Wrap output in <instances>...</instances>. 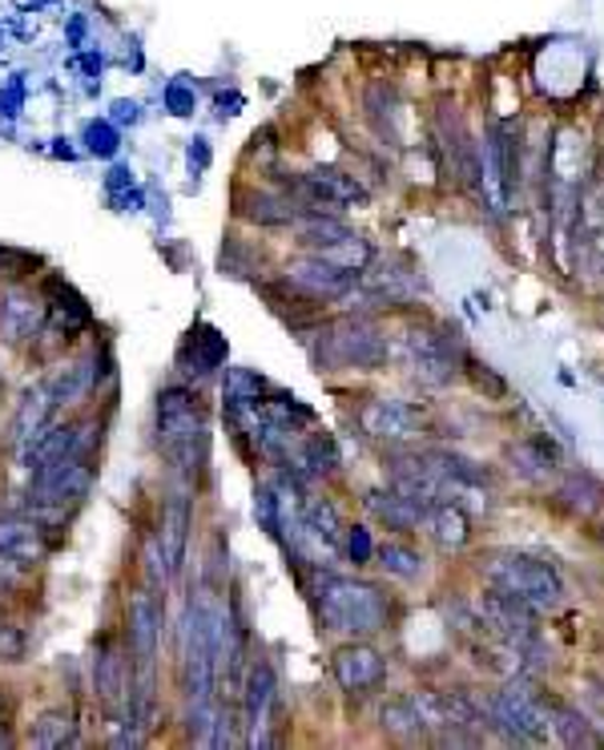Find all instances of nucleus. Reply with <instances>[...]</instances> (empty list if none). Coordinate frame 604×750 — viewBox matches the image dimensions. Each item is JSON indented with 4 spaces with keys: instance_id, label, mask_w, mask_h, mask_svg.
<instances>
[{
    "instance_id": "2",
    "label": "nucleus",
    "mask_w": 604,
    "mask_h": 750,
    "mask_svg": "<svg viewBox=\"0 0 604 750\" xmlns=\"http://www.w3.org/2000/svg\"><path fill=\"white\" fill-rule=\"evenodd\" d=\"M323 621L339 633H375L387 621V606L379 598V589L355 586V581H331L323 589Z\"/></svg>"
},
{
    "instance_id": "20",
    "label": "nucleus",
    "mask_w": 604,
    "mask_h": 750,
    "mask_svg": "<svg viewBox=\"0 0 604 750\" xmlns=\"http://www.w3.org/2000/svg\"><path fill=\"white\" fill-rule=\"evenodd\" d=\"M601 541H604V521H601Z\"/></svg>"
},
{
    "instance_id": "7",
    "label": "nucleus",
    "mask_w": 604,
    "mask_h": 750,
    "mask_svg": "<svg viewBox=\"0 0 604 750\" xmlns=\"http://www.w3.org/2000/svg\"><path fill=\"white\" fill-rule=\"evenodd\" d=\"M383 674H387V666H383V658H379L375 650H368V646H346V650H339L335 678L346 686V690H368V686H379L383 682Z\"/></svg>"
},
{
    "instance_id": "5",
    "label": "nucleus",
    "mask_w": 604,
    "mask_h": 750,
    "mask_svg": "<svg viewBox=\"0 0 604 750\" xmlns=\"http://www.w3.org/2000/svg\"><path fill=\"white\" fill-rule=\"evenodd\" d=\"M407 351H411V363H415V371H420L427 383H447L455 376V359H460V348H455L452 336H443V331H411Z\"/></svg>"
},
{
    "instance_id": "16",
    "label": "nucleus",
    "mask_w": 604,
    "mask_h": 750,
    "mask_svg": "<svg viewBox=\"0 0 604 750\" xmlns=\"http://www.w3.org/2000/svg\"><path fill=\"white\" fill-rule=\"evenodd\" d=\"M467 537H472V529H467L464 512L452 509V504L435 509V541H440L443 549H460V544H467Z\"/></svg>"
},
{
    "instance_id": "10",
    "label": "nucleus",
    "mask_w": 604,
    "mask_h": 750,
    "mask_svg": "<svg viewBox=\"0 0 604 750\" xmlns=\"http://www.w3.org/2000/svg\"><path fill=\"white\" fill-rule=\"evenodd\" d=\"M294 279L314 294H339L351 287L355 271H346V267H339V262L331 259H311V262H302V267H294Z\"/></svg>"
},
{
    "instance_id": "9",
    "label": "nucleus",
    "mask_w": 604,
    "mask_h": 750,
    "mask_svg": "<svg viewBox=\"0 0 604 750\" xmlns=\"http://www.w3.org/2000/svg\"><path fill=\"white\" fill-rule=\"evenodd\" d=\"M363 428L371 436H391V440H403V436L415 432V412L403 408L395 400H375L363 408Z\"/></svg>"
},
{
    "instance_id": "4",
    "label": "nucleus",
    "mask_w": 604,
    "mask_h": 750,
    "mask_svg": "<svg viewBox=\"0 0 604 750\" xmlns=\"http://www.w3.org/2000/svg\"><path fill=\"white\" fill-rule=\"evenodd\" d=\"M89 489V464H81L77 457H57L49 464H41L33 484L37 504H66V500H81Z\"/></svg>"
},
{
    "instance_id": "1",
    "label": "nucleus",
    "mask_w": 604,
    "mask_h": 750,
    "mask_svg": "<svg viewBox=\"0 0 604 750\" xmlns=\"http://www.w3.org/2000/svg\"><path fill=\"white\" fill-rule=\"evenodd\" d=\"M484 577L496 589H504V593H512L516 601H524L528 609H536V613L540 609H556L564 598L561 573L528 553H492L484 561Z\"/></svg>"
},
{
    "instance_id": "17",
    "label": "nucleus",
    "mask_w": 604,
    "mask_h": 750,
    "mask_svg": "<svg viewBox=\"0 0 604 750\" xmlns=\"http://www.w3.org/2000/svg\"><path fill=\"white\" fill-rule=\"evenodd\" d=\"M270 694H274V674H270V666H259L250 674V722H262Z\"/></svg>"
},
{
    "instance_id": "3",
    "label": "nucleus",
    "mask_w": 604,
    "mask_h": 750,
    "mask_svg": "<svg viewBox=\"0 0 604 750\" xmlns=\"http://www.w3.org/2000/svg\"><path fill=\"white\" fill-rule=\"evenodd\" d=\"M492 718L500 727L512 730L516 739H544L548 734V710L520 686H507V690L492 698Z\"/></svg>"
},
{
    "instance_id": "12",
    "label": "nucleus",
    "mask_w": 604,
    "mask_h": 750,
    "mask_svg": "<svg viewBox=\"0 0 604 750\" xmlns=\"http://www.w3.org/2000/svg\"><path fill=\"white\" fill-rule=\"evenodd\" d=\"M561 504L576 517H593L596 509L604 504V489L596 484L593 477H581V472H572V477L561 480V489H556Z\"/></svg>"
},
{
    "instance_id": "18",
    "label": "nucleus",
    "mask_w": 604,
    "mask_h": 750,
    "mask_svg": "<svg viewBox=\"0 0 604 750\" xmlns=\"http://www.w3.org/2000/svg\"><path fill=\"white\" fill-rule=\"evenodd\" d=\"M379 561L391 569V573H400V577H415L423 569V561L411 549H403V544H383L379 549Z\"/></svg>"
},
{
    "instance_id": "8",
    "label": "nucleus",
    "mask_w": 604,
    "mask_h": 750,
    "mask_svg": "<svg viewBox=\"0 0 604 750\" xmlns=\"http://www.w3.org/2000/svg\"><path fill=\"white\" fill-rule=\"evenodd\" d=\"M302 190L323 202V207H351V202H363V186L351 182L346 174H335V170H314V174L302 178Z\"/></svg>"
},
{
    "instance_id": "13",
    "label": "nucleus",
    "mask_w": 604,
    "mask_h": 750,
    "mask_svg": "<svg viewBox=\"0 0 604 750\" xmlns=\"http://www.w3.org/2000/svg\"><path fill=\"white\" fill-rule=\"evenodd\" d=\"M507 457H512V468H516L520 477L532 480V484H544V480H552V472H556V457H552L544 444H536V440L516 444Z\"/></svg>"
},
{
    "instance_id": "15",
    "label": "nucleus",
    "mask_w": 604,
    "mask_h": 750,
    "mask_svg": "<svg viewBox=\"0 0 604 750\" xmlns=\"http://www.w3.org/2000/svg\"><path fill=\"white\" fill-rule=\"evenodd\" d=\"M383 727H387L391 734H400V739H420L427 722H423L420 714V702H415V698H403V702L383 707Z\"/></svg>"
},
{
    "instance_id": "11",
    "label": "nucleus",
    "mask_w": 604,
    "mask_h": 750,
    "mask_svg": "<svg viewBox=\"0 0 604 750\" xmlns=\"http://www.w3.org/2000/svg\"><path fill=\"white\" fill-rule=\"evenodd\" d=\"M368 504H371V512H375L379 521L387 524V529H411V524H420V517L427 512L420 500L403 497V492H375Z\"/></svg>"
},
{
    "instance_id": "6",
    "label": "nucleus",
    "mask_w": 604,
    "mask_h": 750,
    "mask_svg": "<svg viewBox=\"0 0 604 750\" xmlns=\"http://www.w3.org/2000/svg\"><path fill=\"white\" fill-rule=\"evenodd\" d=\"M532 613H536V609H528L524 601H516L512 593H504V589H492V593L480 598V618H484L496 633H504L507 642H528L532 638Z\"/></svg>"
},
{
    "instance_id": "19",
    "label": "nucleus",
    "mask_w": 604,
    "mask_h": 750,
    "mask_svg": "<svg viewBox=\"0 0 604 750\" xmlns=\"http://www.w3.org/2000/svg\"><path fill=\"white\" fill-rule=\"evenodd\" d=\"M9 714V698H4V690H0V718Z\"/></svg>"
},
{
    "instance_id": "14",
    "label": "nucleus",
    "mask_w": 604,
    "mask_h": 750,
    "mask_svg": "<svg viewBox=\"0 0 604 750\" xmlns=\"http://www.w3.org/2000/svg\"><path fill=\"white\" fill-rule=\"evenodd\" d=\"M548 727L556 730V739H561L564 747H601V739L593 734V722H588L581 710L561 707L548 718Z\"/></svg>"
}]
</instances>
